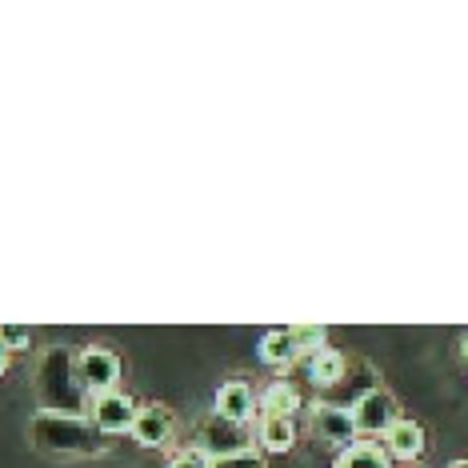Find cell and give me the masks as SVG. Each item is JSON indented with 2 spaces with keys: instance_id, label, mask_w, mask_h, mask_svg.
<instances>
[{
  "instance_id": "22",
  "label": "cell",
  "mask_w": 468,
  "mask_h": 468,
  "mask_svg": "<svg viewBox=\"0 0 468 468\" xmlns=\"http://www.w3.org/2000/svg\"><path fill=\"white\" fill-rule=\"evenodd\" d=\"M449 468H468V461H452V464H449Z\"/></svg>"
},
{
  "instance_id": "9",
  "label": "cell",
  "mask_w": 468,
  "mask_h": 468,
  "mask_svg": "<svg viewBox=\"0 0 468 468\" xmlns=\"http://www.w3.org/2000/svg\"><path fill=\"white\" fill-rule=\"evenodd\" d=\"M372 388H380L377 385V368H372L368 360H353V356H348V368H345V377H340V385L328 388L324 397H316V400H321V404H336V409H353V404L360 397H368Z\"/></svg>"
},
{
  "instance_id": "15",
  "label": "cell",
  "mask_w": 468,
  "mask_h": 468,
  "mask_svg": "<svg viewBox=\"0 0 468 468\" xmlns=\"http://www.w3.org/2000/svg\"><path fill=\"white\" fill-rule=\"evenodd\" d=\"M257 444L264 452H289L296 444V424L281 417H261L257 420Z\"/></svg>"
},
{
  "instance_id": "16",
  "label": "cell",
  "mask_w": 468,
  "mask_h": 468,
  "mask_svg": "<svg viewBox=\"0 0 468 468\" xmlns=\"http://www.w3.org/2000/svg\"><path fill=\"white\" fill-rule=\"evenodd\" d=\"M333 468H392V464H388V452L377 441H356L353 449H345L336 456Z\"/></svg>"
},
{
  "instance_id": "4",
  "label": "cell",
  "mask_w": 468,
  "mask_h": 468,
  "mask_svg": "<svg viewBox=\"0 0 468 468\" xmlns=\"http://www.w3.org/2000/svg\"><path fill=\"white\" fill-rule=\"evenodd\" d=\"M193 449H200L208 461H225V456H237V452H252V429L212 412V417H205L197 424Z\"/></svg>"
},
{
  "instance_id": "11",
  "label": "cell",
  "mask_w": 468,
  "mask_h": 468,
  "mask_svg": "<svg viewBox=\"0 0 468 468\" xmlns=\"http://www.w3.org/2000/svg\"><path fill=\"white\" fill-rule=\"evenodd\" d=\"M301 368H304L308 385L316 388V397H324L328 388L340 385V377H345V368H348V356L340 353V348L324 345V348H316V353H308V356L301 360Z\"/></svg>"
},
{
  "instance_id": "6",
  "label": "cell",
  "mask_w": 468,
  "mask_h": 468,
  "mask_svg": "<svg viewBox=\"0 0 468 468\" xmlns=\"http://www.w3.org/2000/svg\"><path fill=\"white\" fill-rule=\"evenodd\" d=\"M348 412H353L356 436H385L392 424L400 420V404L388 388H372L368 397H360Z\"/></svg>"
},
{
  "instance_id": "12",
  "label": "cell",
  "mask_w": 468,
  "mask_h": 468,
  "mask_svg": "<svg viewBox=\"0 0 468 468\" xmlns=\"http://www.w3.org/2000/svg\"><path fill=\"white\" fill-rule=\"evenodd\" d=\"M217 417L237 420V424L257 420V392H252L249 380H225L217 388Z\"/></svg>"
},
{
  "instance_id": "2",
  "label": "cell",
  "mask_w": 468,
  "mask_h": 468,
  "mask_svg": "<svg viewBox=\"0 0 468 468\" xmlns=\"http://www.w3.org/2000/svg\"><path fill=\"white\" fill-rule=\"evenodd\" d=\"M28 441L33 449L48 456H101L104 436L92 429L89 417H57V412H37L28 420Z\"/></svg>"
},
{
  "instance_id": "17",
  "label": "cell",
  "mask_w": 468,
  "mask_h": 468,
  "mask_svg": "<svg viewBox=\"0 0 468 468\" xmlns=\"http://www.w3.org/2000/svg\"><path fill=\"white\" fill-rule=\"evenodd\" d=\"M0 345H5L8 353H20V348L33 345V333H28L25 324H0Z\"/></svg>"
},
{
  "instance_id": "3",
  "label": "cell",
  "mask_w": 468,
  "mask_h": 468,
  "mask_svg": "<svg viewBox=\"0 0 468 468\" xmlns=\"http://www.w3.org/2000/svg\"><path fill=\"white\" fill-rule=\"evenodd\" d=\"M324 340H328V333L316 324L272 328V333H264V340H261V360L272 368H292V365H301L308 353L324 348Z\"/></svg>"
},
{
  "instance_id": "5",
  "label": "cell",
  "mask_w": 468,
  "mask_h": 468,
  "mask_svg": "<svg viewBox=\"0 0 468 468\" xmlns=\"http://www.w3.org/2000/svg\"><path fill=\"white\" fill-rule=\"evenodd\" d=\"M77 372H80V385H84V392H89V400L109 397V392H121L124 365H121V356H116L112 348L89 345L77 356Z\"/></svg>"
},
{
  "instance_id": "19",
  "label": "cell",
  "mask_w": 468,
  "mask_h": 468,
  "mask_svg": "<svg viewBox=\"0 0 468 468\" xmlns=\"http://www.w3.org/2000/svg\"><path fill=\"white\" fill-rule=\"evenodd\" d=\"M212 468H269L261 452H237V456H225V461H212Z\"/></svg>"
},
{
  "instance_id": "18",
  "label": "cell",
  "mask_w": 468,
  "mask_h": 468,
  "mask_svg": "<svg viewBox=\"0 0 468 468\" xmlns=\"http://www.w3.org/2000/svg\"><path fill=\"white\" fill-rule=\"evenodd\" d=\"M168 468H212V461L200 449H180V452H173V461H168Z\"/></svg>"
},
{
  "instance_id": "13",
  "label": "cell",
  "mask_w": 468,
  "mask_h": 468,
  "mask_svg": "<svg viewBox=\"0 0 468 468\" xmlns=\"http://www.w3.org/2000/svg\"><path fill=\"white\" fill-rule=\"evenodd\" d=\"M380 449L388 452V461H409V464L420 461V456H424V429L417 420H404L400 417L385 436H380Z\"/></svg>"
},
{
  "instance_id": "7",
  "label": "cell",
  "mask_w": 468,
  "mask_h": 468,
  "mask_svg": "<svg viewBox=\"0 0 468 468\" xmlns=\"http://www.w3.org/2000/svg\"><path fill=\"white\" fill-rule=\"evenodd\" d=\"M141 412L129 392H109V397H97L89 409V420L101 436H116V432H133V420Z\"/></svg>"
},
{
  "instance_id": "8",
  "label": "cell",
  "mask_w": 468,
  "mask_h": 468,
  "mask_svg": "<svg viewBox=\"0 0 468 468\" xmlns=\"http://www.w3.org/2000/svg\"><path fill=\"white\" fill-rule=\"evenodd\" d=\"M313 432H316V441H324L328 449H336V452L353 449V444L360 441L353 412L336 409V404H321V400H316V409H313Z\"/></svg>"
},
{
  "instance_id": "20",
  "label": "cell",
  "mask_w": 468,
  "mask_h": 468,
  "mask_svg": "<svg viewBox=\"0 0 468 468\" xmlns=\"http://www.w3.org/2000/svg\"><path fill=\"white\" fill-rule=\"evenodd\" d=\"M8 356H13V353H8V348L0 345V377H5V372H8Z\"/></svg>"
},
{
  "instance_id": "10",
  "label": "cell",
  "mask_w": 468,
  "mask_h": 468,
  "mask_svg": "<svg viewBox=\"0 0 468 468\" xmlns=\"http://www.w3.org/2000/svg\"><path fill=\"white\" fill-rule=\"evenodd\" d=\"M173 409H165V404H141V412H136L133 420V441L141 444V449H165L168 441H173Z\"/></svg>"
},
{
  "instance_id": "14",
  "label": "cell",
  "mask_w": 468,
  "mask_h": 468,
  "mask_svg": "<svg viewBox=\"0 0 468 468\" xmlns=\"http://www.w3.org/2000/svg\"><path fill=\"white\" fill-rule=\"evenodd\" d=\"M296 409H301V392H296L292 380H272V385L257 397V420H261V417L292 420Z\"/></svg>"
},
{
  "instance_id": "21",
  "label": "cell",
  "mask_w": 468,
  "mask_h": 468,
  "mask_svg": "<svg viewBox=\"0 0 468 468\" xmlns=\"http://www.w3.org/2000/svg\"><path fill=\"white\" fill-rule=\"evenodd\" d=\"M461 353H464V360H468V333H464V340H461Z\"/></svg>"
},
{
  "instance_id": "1",
  "label": "cell",
  "mask_w": 468,
  "mask_h": 468,
  "mask_svg": "<svg viewBox=\"0 0 468 468\" xmlns=\"http://www.w3.org/2000/svg\"><path fill=\"white\" fill-rule=\"evenodd\" d=\"M37 400L40 412H57V417H89L92 400L80 385L77 356L69 348H48L37 365Z\"/></svg>"
}]
</instances>
